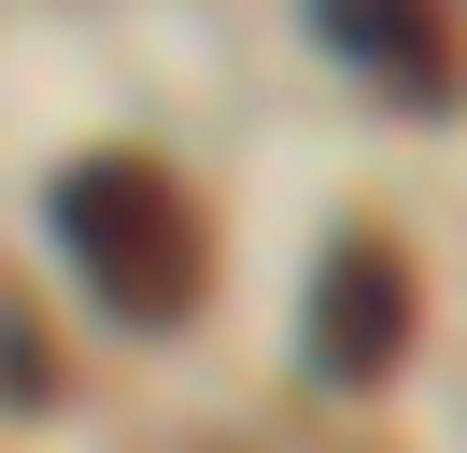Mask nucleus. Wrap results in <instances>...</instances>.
Instances as JSON below:
<instances>
[{
    "mask_svg": "<svg viewBox=\"0 0 467 453\" xmlns=\"http://www.w3.org/2000/svg\"><path fill=\"white\" fill-rule=\"evenodd\" d=\"M312 28L354 57V71H382L397 100H439V85H453V28H439V0H312Z\"/></svg>",
    "mask_w": 467,
    "mask_h": 453,
    "instance_id": "3",
    "label": "nucleus"
},
{
    "mask_svg": "<svg viewBox=\"0 0 467 453\" xmlns=\"http://www.w3.org/2000/svg\"><path fill=\"white\" fill-rule=\"evenodd\" d=\"M410 255L397 241H368V226H354L340 255H326V283H312V368L326 383H382V368L410 354Z\"/></svg>",
    "mask_w": 467,
    "mask_h": 453,
    "instance_id": "2",
    "label": "nucleus"
},
{
    "mask_svg": "<svg viewBox=\"0 0 467 453\" xmlns=\"http://www.w3.org/2000/svg\"><path fill=\"white\" fill-rule=\"evenodd\" d=\"M0 396H15V411H43V396H57V368H43V326H29V311H0Z\"/></svg>",
    "mask_w": 467,
    "mask_h": 453,
    "instance_id": "4",
    "label": "nucleus"
},
{
    "mask_svg": "<svg viewBox=\"0 0 467 453\" xmlns=\"http://www.w3.org/2000/svg\"><path fill=\"white\" fill-rule=\"evenodd\" d=\"M57 241H71V269L99 283L114 326H184L199 283H213V241H199V213H184V184H171L156 156H86V170H57Z\"/></svg>",
    "mask_w": 467,
    "mask_h": 453,
    "instance_id": "1",
    "label": "nucleus"
}]
</instances>
